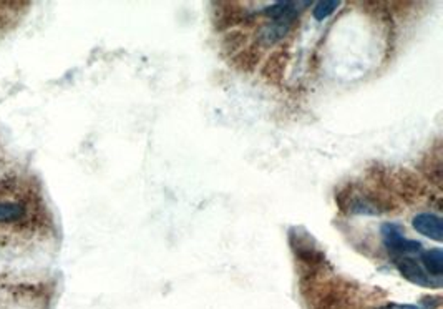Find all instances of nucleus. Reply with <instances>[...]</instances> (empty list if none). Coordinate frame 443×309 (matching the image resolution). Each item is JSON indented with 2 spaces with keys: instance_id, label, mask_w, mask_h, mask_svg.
<instances>
[{
  "instance_id": "4",
  "label": "nucleus",
  "mask_w": 443,
  "mask_h": 309,
  "mask_svg": "<svg viewBox=\"0 0 443 309\" xmlns=\"http://www.w3.org/2000/svg\"><path fill=\"white\" fill-rule=\"evenodd\" d=\"M412 224L415 228V232L423 234V237L435 239L438 243L443 239V222L437 215L420 213L412 219Z\"/></svg>"
},
{
  "instance_id": "7",
  "label": "nucleus",
  "mask_w": 443,
  "mask_h": 309,
  "mask_svg": "<svg viewBox=\"0 0 443 309\" xmlns=\"http://www.w3.org/2000/svg\"><path fill=\"white\" fill-rule=\"evenodd\" d=\"M341 6L342 4L336 2V0H334V2H331V0H324V2L316 4V7H314V11H312V16L316 21H324V18L331 17Z\"/></svg>"
},
{
  "instance_id": "3",
  "label": "nucleus",
  "mask_w": 443,
  "mask_h": 309,
  "mask_svg": "<svg viewBox=\"0 0 443 309\" xmlns=\"http://www.w3.org/2000/svg\"><path fill=\"white\" fill-rule=\"evenodd\" d=\"M295 18H279V21H273L263 26L259 31V42L266 47L275 45V43L283 40L288 36L290 28H292Z\"/></svg>"
},
{
  "instance_id": "6",
  "label": "nucleus",
  "mask_w": 443,
  "mask_h": 309,
  "mask_svg": "<svg viewBox=\"0 0 443 309\" xmlns=\"http://www.w3.org/2000/svg\"><path fill=\"white\" fill-rule=\"evenodd\" d=\"M26 215V208L18 203H12V201H4L0 203V223H13L23 218Z\"/></svg>"
},
{
  "instance_id": "8",
  "label": "nucleus",
  "mask_w": 443,
  "mask_h": 309,
  "mask_svg": "<svg viewBox=\"0 0 443 309\" xmlns=\"http://www.w3.org/2000/svg\"><path fill=\"white\" fill-rule=\"evenodd\" d=\"M381 309H422V306H415V304H395V303H390V304H385V306L381 308Z\"/></svg>"
},
{
  "instance_id": "2",
  "label": "nucleus",
  "mask_w": 443,
  "mask_h": 309,
  "mask_svg": "<svg viewBox=\"0 0 443 309\" xmlns=\"http://www.w3.org/2000/svg\"><path fill=\"white\" fill-rule=\"evenodd\" d=\"M395 261V266L398 271L402 273L403 278H407L410 283H415L418 286H425V288H438L440 286V278L432 276L428 274L425 269L422 268V264L413 259L410 256H398L393 258Z\"/></svg>"
},
{
  "instance_id": "5",
  "label": "nucleus",
  "mask_w": 443,
  "mask_h": 309,
  "mask_svg": "<svg viewBox=\"0 0 443 309\" xmlns=\"http://www.w3.org/2000/svg\"><path fill=\"white\" fill-rule=\"evenodd\" d=\"M420 258H422V264L425 266L423 269H425L428 274H432V276H435V278L442 276L443 251L440 248H432V249H427V251H422Z\"/></svg>"
},
{
  "instance_id": "1",
  "label": "nucleus",
  "mask_w": 443,
  "mask_h": 309,
  "mask_svg": "<svg viewBox=\"0 0 443 309\" xmlns=\"http://www.w3.org/2000/svg\"><path fill=\"white\" fill-rule=\"evenodd\" d=\"M382 237L383 243H385V248L388 249V253L393 254V258L398 256L412 258L413 254H420L423 249L422 243L413 242V239H407L405 234L402 232V228L395 223L383 224Z\"/></svg>"
}]
</instances>
